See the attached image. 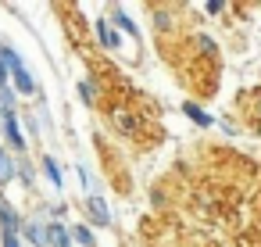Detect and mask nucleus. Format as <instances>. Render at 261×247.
Returning a JSON list of instances; mask_svg holds the SVG:
<instances>
[{
    "label": "nucleus",
    "instance_id": "ddd939ff",
    "mask_svg": "<svg viewBox=\"0 0 261 247\" xmlns=\"http://www.w3.org/2000/svg\"><path fill=\"white\" fill-rule=\"evenodd\" d=\"M68 233H72V243H75V247H97V233H93V226H86V222H72Z\"/></svg>",
    "mask_w": 261,
    "mask_h": 247
},
{
    "label": "nucleus",
    "instance_id": "9b49d317",
    "mask_svg": "<svg viewBox=\"0 0 261 247\" xmlns=\"http://www.w3.org/2000/svg\"><path fill=\"white\" fill-rule=\"evenodd\" d=\"M18 179V154H11L4 143H0V190H4L8 183Z\"/></svg>",
    "mask_w": 261,
    "mask_h": 247
},
{
    "label": "nucleus",
    "instance_id": "a878e982",
    "mask_svg": "<svg viewBox=\"0 0 261 247\" xmlns=\"http://www.w3.org/2000/svg\"><path fill=\"white\" fill-rule=\"evenodd\" d=\"M254 111H257V122H261V101H257V108H254Z\"/></svg>",
    "mask_w": 261,
    "mask_h": 247
},
{
    "label": "nucleus",
    "instance_id": "9d476101",
    "mask_svg": "<svg viewBox=\"0 0 261 247\" xmlns=\"http://www.w3.org/2000/svg\"><path fill=\"white\" fill-rule=\"evenodd\" d=\"M111 126H115L122 136H136V133H140V122H136V115H133V111H125L122 104H118V108H111Z\"/></svg>",
    "mask_w": 261,
    "mask_h": 247
},
{
    "label": "nucleus",
    "instance_id": "4be33fe9",
    "mask_svg": "<svg viewBox=\"0 0 261 247\" xmlns=\"http://www.w3.org/2000/svg\"><path fill=\"white\" fill-rule=\"evenodd\" d=\"M0 247H25L22 236H11V233H0Z\"/></svg>",
    "mask_w": 261,
    "mask_h": 247
},
{
    "label": "nucleus",
    "instance_id": "20e7f679",
    "mask_svg": "<svg viewBox=\"0 0 261 247\" xmlns=\"http://www.w3.org/2000/svg\"><path fill=\"white\" fill-rule=\"evenodd\" d=\"M22 226H25V215L8 201L0 197V233H11V236H22Z\"/></svg>",
    "mask_w": 261,
    "mask_h": 247
},
{
    "label": "nucleus",
    "instance_id": "f8f14e48",
    "mask_svg": "<svg viewBox=\"0 0 261 247\" xmlns=\"http://www.w3.org/2000/svg\"><path fill=\"white\" fill-rule=\"evenodd\" d=\"M182 115H186L197 129H211V126H215V118H211V115H207L197 101H186V104H182Z\"/></svg>",
    "mask_w": 261,
    "mask_h": 247
},
{
    "label": "nucleus",
    "instance_id": "39448f33",
    "mask_svg": "<svg viewBox=\"0 0 261 247\" xmlns=\"http://www.w3.org/2000/svg\"><path fill=\"white\" fill-rule=\"evenodd\" d=\"M93 33H97V43H100L104 51H118V47H122V33L108 22V15L93 22Z\"/></svg>",
    "mask_w": 261,
    "mask_h": 247
},
{
    "label": "nucleus",
    "instance_id": "0eeeda50",
    "mask_svg": "<svg viewBox=\"0 0 261 247\" xmlns=\"http://www.w3.org/2000/svg\"><path fill=\"white\" fill-rule=\"evenodd\" d=\"M75 93H79V104H83V108H97V104H100V79H97V76L79 79V83H75Z\"/></svg>",
    "mask_w": 261,
    "mask_h": 247
},
{
    "label": "nucleus",
    "instance_id": "b1692460",
    "mask_svg": "<svg viewBox=\"0 0 261 247\" xmlns=\"http://www.w3.org/2000/svg\"><path fill=\"white\" fill-rule=\"evenodd\" d=\"M218 126H222V133H229V136H236V133H240V126H236L232 118H218Z\"/></svg>",
    "mask_w": 261,
    "mask_h": 247
},
{
    "label": "nucleus",
    "instance_id": "7ed1b4c3",
    "mask_svg": "<svg viewBox=\"0 0 261 247\" xmlns=\"http://www.w3.org/2000/svg\"><path fill=\"white\" fill-rule=\"evenodd\" d=\"M22 240H25V247H50V240H47V218H40V215H25Z\"/></svg>",
    "mask_w": 261,
    "mask_h": 247
},
{
    "label": "nucleus",
    "instance_id": "6e6552de",
    "mask_svg": "<svg viewBox=\"0 0 261 247\" xmlns=\"http://www.w3.org/2000/svg\"><path fill=\"white\" fill-rule=\"evenodd\" d=\"M40 172L47 176V183H50L58 193L65 190V168H61V161H58L54 154H43V158H40Z\"/></svg>",
    "mask_w": 261,
    "mask_h": 247
},
{
    "label": "nucleus",
    "instance_id": "dca6fc26",
    "mask_svg": "<svg viewBox=\"0 0 261 247\" xmlns=\"http://www.w3.org/2000/svg\"><path fill=\"white\" fill-rule=\"evenodd\" d=\"M18 183L33 193L36 190V168H33V161L29 158H18Z\"/></svg>",
    "mask_w": 261,
    "mask_h": 247
},
{
    "label": "nucleus",
    "instance_id": "2eb2a0df",
    "mask_svg": "<svg viewBox=\"0 0 261 247\" xmlns=\"http://www.w3.org/2000/svg\"><path fill=\"white\" fill-rule=\"evenodd\" d=\"M4 115H18V93H15L11 83L0 86V118H4Z\"/></svg>",
    "mask_w": 261,
    "mask_h": 247
},
{
    "label": "nucleus",
    "instance_id": "f257e3e1",
    "mask_svg": "<svg viewBox=\"0 0 261 247\" xmlns=\"http://www.w3.org/2000/svg\"><path fill=\"white\" fill-rule=\"evenodd\" d=\"M0 140H4V147H8L11 154L25 158L29 136H25V129H22V115H4V118H0Z\"/></svg>",
    "mask_w": 261,
    "mask_h": 247
},
{
    "label": "nucleus",
    "instance_id": "aec40b11",
    "mask_svg": "<svg viewBox=\"0 0 261 247\" xmlns=\"http://www.w3.org/2000/svg\"><path fill=\"white\" fill-rule=\"evenodd\" d=\"M193 43H197V51H200V54H207V58H215V51H218V43H215L211 36H197Z\"/></svg>",
    "mask_w": 261,
    "mask_h": 247
},
{
    "label": "nucleus",
    "instance_id": "1a4fd4ad",
    "mask_svg": "<svg viewBox=\"0 0 261 247\" xmlns=\"http://www.w3.org/2000/svg\"><path fill=\"white\" fill-rule=\"evenodd\" d=\"M108 22L118 29V33H125V36H133V40H140V26L133 22V15L125 11V8H111L108 11Z\"/></svg>",
    "mask_w": 261,
    "mask_h": 247
},
{
    "label": "nucleus",
    "instance_id": "f03ea898",
    "mask_svg": "<svg viewBox=\"0 0 261 247\" xmlns=\"http://www.w3.org/2000/svg\"><path fill=\"white\" fill-rule=\"evenodd\" d=\"M83 218H86V226H93V229H111V226H115L111 208H108V201H104L100 193H83Z\"/></svg>",
    "mask_w": 261,
    "mask_h": 247
},
{
    "label": "nucleus",
    "instance_id": "4468645a",
    "mask_svg": "<svg viewBox=\"0 0 261 247\" xmlns=\"http://www.w3.org/2000/svg\"><path fill=\"white\" fill-rule=\"evenodd\" d=\"M47 240H50V247H75L65 222H47Z\"/></svg>",
    "mask_w": 261,
    "mask_h": 247
},
{
    "label": "nucleus",
    "instance_id": "bb28decb",
    "mask_svg": "<svg viewBox=\"0 0 261 247\" xmlns=\"http://www.w3.org/2000/svg\"><path fill=\"white\" fill-rule=\"evenodd\" d=\"M0 47H4V40H0Z\"/></svg>",
    "mask_w": 261,
    "mask_h": 247
},
{
    "label": "nucleus",
    "instance_id": "423d86ee",
    "mask_svg": "<svg viewBox=\"0 0 261 247\" xmlns=\"http://www.w3.org/2000/svg\"><path fill=\"white\" fill-rule=\"evenodd\" d=\"M11 86H15V93H18V97H40V83H36V76L29 72V65H25V68H18V72L11 76Z\"/></svg>",
    "mask_w": 261,
    "mask_h": 247
},
{
    "label": "nucleus",
    "instance_id": "393cba45",
    "mask_svg": "<svg viewBox=\"0 0 261 247\" xmlns=\"http://www.w3.org/2000/svg\"><path fill=\"white\" fill-rule=\"evenodd\" d=\"M254 133H257V136H261V122H254Z\"/></svg>",
    "mask_w": 261,
    "mask_h": 247
},
{
    "label": "nucleus",
    "instance_id": "6ab92c4d",
    "mask_svg": "<svg viewBox=\"0 0 261 247\" xmlns=\"http://www.w3.org/2000/svg\"><path fill=\"white\" fill-rule=\"evenodd\" d=\"M22 129H25V136H29L33 143L40 140V118H36V115H22Z\"/></svg>",
    "mask_w": 261,
    "mask_h": 247
},
{
    "label": "nucleus",
    "instance_id": "412c9836",
    "mask_svg": "<svg viewBox=\"0 0 261 247\" xmlns=\"http://www.w3.org/2000/svg\"><path fill=\"white\" fill-rule=\"evenodd\" d=\"M154 26H158L161 33H168V29H172V15H168V11H158V15H154Z\"/></svg>",
    "mask_w": 261,
    "mask_h": 247
},
{
    "label": "nucleus",
    "instance_id": "a211bd4d",
    "mask_svg": "<svg viewBox=\"0 0 261 247\" xmlns=\"http://www.w3.org/2000/svg\"><path fill=\"white\" fill-rule=\"evenodd\" d=\"M75 176H79V183H83V190H86V193H100V183L90 176V168H86L83 161H75Z\"/></svg>",
    "mask_w": 261,
    "mask_h": 247
},
{
    "label": "nucleus",
    "instance_id": "f3484780",
    "mask_svg": "<svg viewBox=\"0 0 261 247\" xmlns=\"http://www.w3.org/2000/svg\"><path fill=\"white\" fill-rule=\"evenodd\" d=\"M0 61H4V65L11 68V76H15L18 68H25V58H22V54H18L11 43H4V47H0Z\"/></svg>",
    "mask_w": 261,
    "mask_h": 247
},
{
    "label": "nucleus",
    "instance_id": "5701e85b",
    "mask_svg": "<svg viewBox=\"0 0 261 247\" xmlns=\"http://www.w3.org/2000/svg\"><path fill=\"white\" fill-rule=\"evenodd\" d=\"M222 11H225L222 0H207V4H204V15H222Z\"/></svg>",
    "mask_w": 261,
    "mask_h": 247
},
{
    "label": "nucleus",
    "instance_id": "cd10ccee",
    "mask_svg": "<svg viewBox=\"0 0 261 247\" xmlns=\"http://www.w3.org/2000/svg\"><path fill=\"white\" fill-rule=\"evenodd\" d=\"M0 197H4V193H0Z\"/></svg>",
    "mask_w": 261,
    "mask_h": 247
}]
</instances>
